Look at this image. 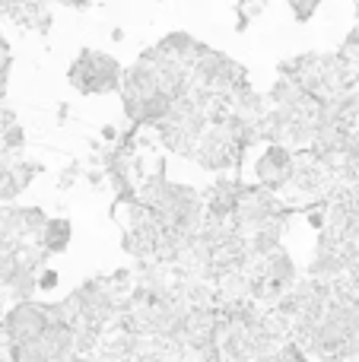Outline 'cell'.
<instances>
[{"instance_id":"6da1fadb","label":"cell","mask_w":359,"mask_h":362,"mask_svg":"<svg viewBox=\"0 0 359 362\" xmlns=\"http://www.w3.org/2000/svg\"><path fill=\"white\" fill-rule=\"evenodd\" d=\"M315 6H318V0H293V10H296L299 19H309L315 13Z\"/></svg>"}]
</instances>
